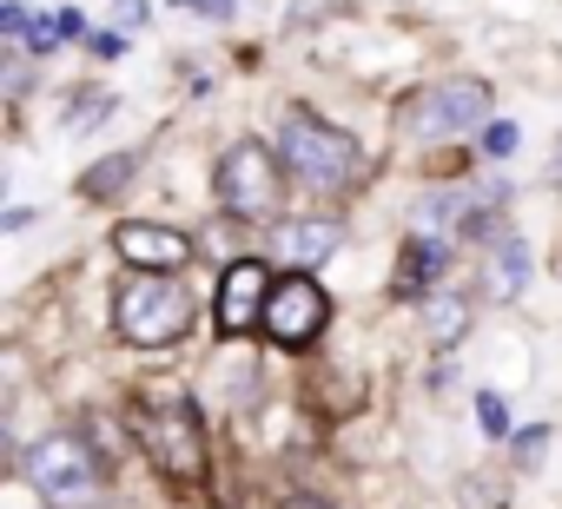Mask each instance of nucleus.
I'll return each instance as SVG.
<instances>
[{"mask_svg":"<svg viewBox=\"0 0 562 509\" xmlns=\"http://www.w3.org/2000/svg\"><path fill=\"white\" fill-rule=\"evenodd\" d=\"M139 443H146L153 470L172 476L179 489H199L205 483V423H199V404L179 384L139 397Z\"/></svg>","mask_w":562,"mask_h":509,"instance_id":"f257e3e1","label":"nucleus"},{"mask_svg":"<svg viewBox=\"0 0 562 509\" xmlns=\"http://www.w3.org/2000/svg\"><path fill=\"white\" fill-rule=\"evenodd\" d=\"M113 325L126 344L153 351V344H179L192 331V292L172 272H133L113 298Z\"/></svg>","mask_w":562,"mask_h":509,"instance_id":"f03ea898","label":"nucleus"},{"mask_svg":"<svg viewBox=\"0 0 562 509\" xmlns=\"http://www.w3.org/2000/svg\"><path fill=\"white\" fill-rule=\"evenodd\" d=\"M278 159L312 192H345L358 179V139L312 120V113H285V126H278Z\"/></svg>","mask_w":562,"mask_h":509,"instance_id":"7ed1b4c3","label":"nucleus"},{"mask_svg":"<svg viewBox=\"0 0 562 509\" xmlns=\"http://www.w3.org/2000/svg\"><path fill=\"white\" fill-rule=\"evenodd\" d=\"M278 166H285V159L265 152V139H238V146H225V159H218V205H225L232 218H245V225L278 218V192H285Z\"/></svg>","mask_w":562,"mask_h":509,"instance_id":"20e7f679","label":"nucleus"},{"mask_svg":"<svg viewBox=\"0 0 562 509\" xmlns=\"http://www.w3.org/2000/svg\"><path fill=\"white\" fill-rule=\"evenodd\" d=\"M490 120V87L483 80H437L424 93L404 100V133L437 146V139H463Z\"/></svg>","mask_w":562,"mask_h":509,"instance_id":"39448f33","label":"nucleus"},{"mask_svg":"<svg viewBox=\"0 0 562 509\" xmlns=\"http://www.w3.org/2000/svg\"><path fill=\"white\" fill-rule=\"evenodd\" d=\"M21 470H27V483L47 496V502H93L100 496V456L80 443V437H41V443H27L21 450Z\"/></svg>","mask_w":562,"mask_h":509,"instance_id":"423d86ee","label":"nucleus"},{"mask_svg":"<svg viewBox=\"0 0 562 509\" xmlns=\"http://www.w3.org/2000/svg\"><path fill=\"white\" fill-rule=\"evenodd\" d=\"M331 318V298L312 285V272H285V279H271V298H265V338L271 344H285V351H305Z\"/></svg>","mask_w":562,"mask_h":509,"instance_id":"0eeeda50","label":"nucleus"},{"mask_svg":"<svg viewBox=\"0 0 562 509\" xmlns=\"http://www.w3.org/2000/svg\"><path fill=\"white\" fill-rule=\"evenodd\" d=\"M113 251H120L133 272H179L192 259V238L172 231V225H153V218H126L113 231Z\"/></svg>","mask_w":562,"mask_h":509,"instance_id":"6e6552de","label":"nucleus"},{"mask_svg":"<svg viewBox=\"0 0 562 509\" xmlns=\"http://www.w3.org/2000/svg\"><path fill=\"white\" fill-rule=\"evenodd\" d=\"M271 272L258 265V259H238L225 279H218V305H212V318H218V331L225 338H238V331H251V325H265V298H271V285H265Z\"/></svg>","mask_w":562,"mask_h":509,"instance_id":"1a4fd4ad","label":"nucleus"},{"mask_svg":"<svg viewBox=\"0 0 562 509\" xmlns=\"http://www.w3.org/2000/svg\"><path fill=\"white\" fill-rule=\"evenodd\" d=\"M338 225L331 218H299V225H278V251L299 265V272H312V265H325L331 251H338Z\"/></svg>","mask_w":562,"mask_h":509,"instance_id":"9d476101","label":"nucleus"},{"mask_svg":"<svg viewBox=\"0 0 562 509\" xmlns=\"http://www.w3.org/2000/svg\"><path fill=\"white\" fill-rule=\"evenodd\" d=\"M437 272H443V245L437 238H411L404 245V265H397V292L404 298H430Z\"/></svg>","mask_w":562,"mask_h":509,"instance_id":"9b49d317","label":"nucleus"},{"mask_svg":"<svg viewBox=\"0 0 562 509\" xmlns=\"http://www.w3.org/2000/svg\"><path fill=\"white\" fill-rule=\"evenodd\" d=\"M463 318H470L463 298H450V292H430V298H424V331H430L437 344H457V338H463Z\"/></svg>","mask_w":562,"mask_h":509,"instance_id":"f8f14e48","label":"nucleus"},{"mask_svg":"<svg viewBox=\"0 0 562 509\" xmlns=\"http://www.w3.org/2000/svg\"><path fill=\"white\" fill-rule=\"evenodd\" d=\"M522 279H529V245L509 231V238L496 245V298H516V292H522Z\"/></svg>","mask_w":562,"mask_h":509,"instance_id":"ddd939ff","label":"nucleus"},{"mask_svg":"<svg viewBox=\"0 0 562 509\" xmlns=\"http://www.w3.org/2000/svg\"><path fill=\"white\" fill-rule=\"evenodd\" d=\"M133 166H139L133 152H113V159H100V166H93V172L80 179V192H87V199H113V192H120V185L133 179Z\"/></svg>","mask_w":562,"mask_h":509,"instance_id":"4468645a","label":"nucleus"},{"mask_svg":"<svg viewBox=\"0 0 562 509\" xmlns=\"http://www.w3.org/2000/svg\"><path fill=\"white\" fill-rule=\"evenodd\" d=\"M106 113H113V93H80V100H74V120H67V126H74V133H93V126H100Z\"/></svg>","mask_w":562,"mask_h":509,"instance_id":"2eb2a0df","label":"nucleus"},{"mask_svg":"<svg viewBox=\"0 0 562 509\" xmlns=\"http://www.w3.org/2000/svg\"><path fill=\"white\" fill-rule=\"evenodd\" d=\"M509 450H516V463H542V450H549V423L516 430V437H509Z\"/></svg>","mask_w":562,"mask_h":509,"instance_id":"dca6fc26","label":"nucleus"},{"mask_svg":"<svg viewBox=\"0 0 562 509\" xmlns=\"http://www.w3.org/2000/svg\"><path fill=\"white\" fill-rule=\"evenodd\" d=\"M476 417H483V430H490V437H516V430H509L503 397H490V391H483V397H476Z\"/></svg>","mask_w":562,"mask_h":509,"instance_id":"f3484780","label":"nucleus"},{"mask_svg":"<svg viewBox=\"0 0 562 509\" xmlns=\"http://www.w3.org/2000/svg\"><path fill=\"white\" fill-rule=\"evenodd\" d=\"M483 152H490V159L516 152V126H509V120H490V126H483Z\"/></svg>","mask_w":562,"mask_h":509,"instance_id":"a211bd4d","label":"nucleus"},{"mask_svg":"<svg viewBox=\"0 0 562 509\" xmlns=\"http://www.w3.org/2000/svg\"><path fill=\"white\" fill-rule=\"evenodd\" d=\"M0 27H8L14 41H27V34H34V14L21 8V0H8V8H0Z\"/></svg>","mask_w":562,"mask_h":509,"instance_id":"6ab92c4d","label":"nucleus"},{"mask_svg":"<svg viewBox=\"0 0 562 509\" xmlns=\"http://www.w3.org/2000/svg\"><path fill=\"white\" fill-rule=\"evenodd\" d=\"M54 27H60V41H93V34H87V14H80V8H60V14H54Z\"/></svg>","mask_w":562,"mask_h":509,"instance_id":"aec40b11","label":"nucleus"},{"mask_svg":"<svg viewBox=\"0 0 562 509\" xmlns=\"http://www.w3.org/2000/svg\"><path fill=\"white\" fill-rule=\"evenodd\" d=\"M146 14H153V0H113V21L120 27H146Z\"/></svg>","mask_w":562,"mask_h":509,"instance_id":"412c9836","label":"nucleus"},{"mask_svg":"<svg viewBox=\"0 0 562 509\" xmlns=\"http://www.w3.org/2000/svg\"><path fill=\"white\" fill-rule=\"evenodd\" d=\"M179 8H192V14H205V21H232L238 0H179Z\"/></svg>","mask_w":562,"mask_h":509,"instance_id":"4be33fe9","label":"nucleus"},{"mask_svg":"<svg viewBox=\"0 0 562 509\" xmlns=\"http://www.w3.org/2000/svg\"><path fill=\"white\" fill-rule=\"evenodd\" d=\"M87 47H93V54H100V60H120V54H126V34H93V41H87Z\"/></svg>","mask_w":562,"mask_h":509,"instance_id":"5701e85b","label":"nucleus"},{"mask_svg":"<svg viewBox=\"0 0 562 509\" xmlns=\"http://www.w3.org/2000/svg\"><path fill=\"white\" fill-rule=\"evenodd\" d=\"M285 509H325V502H312V496H285Z\"/></svg>","mask_w":562,"mask_h":509,"instance_id":"b1692460","label":"nucleus"},{"mask_svg":"<svg viewBox=\"0 0 562 509\" xmlns=\"http://www.w3.org/2000/svg\"><path fill=\"white\" fill-rule=\"evenodd\" d=\"M555 179H562V139H555Z\"/></svg>","mask_w":562,"mask_h":509,"instance_id":"393cba45","label":"nucleus"}]
</instances>
